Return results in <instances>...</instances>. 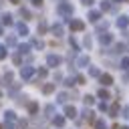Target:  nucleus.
I'll return each mask as SVG.
<instances>
[{
    "instance_id": "f257e3e1",
    "label": "nucleus",
    "mask_w": 129,
    "mask_h": 129,
    "mask_svg": "<svg viewBox=\"0 0 129 129\" xmlns=\"http://www.w3.org/2000/svg\"><path fill=\"white\" fill-rule=\"evenodd\" d=\"M56 12H58L60 16H67L64 20L69 22V18H71V14H73V6H71L69 2H60V4L56 6Z\"/></svg>"
},
{
    "instance_id": "f03ea898",
    "label": "nucleus",
    "mask_w": 129,
    "mask_h": 129,
    "mask_svg": "<svg viewBox=\"0 0 129 129\" xmlns=\"http://www.w3.org/2000/svg\"><path fill=\"white\" fill-rule=\"evenodd\" d=\"M34 77V67H22L20 69V79L22 81H30Z\"/></svg>"
},
{
    "instance_id": "7ed1b4c3",
    "label": "nucleus",
    "mask_w": 129,
    "mask_h": 129,
    "mask_svg": "<svg viewBox=\"0 0 129 129\" xmlns=\"http://www.w3.org/2000/svg\"><path fill=\"white\" fill-rule=\"evenodd\" d=\"M69 26H71V30L79 32V30L85 28V22H83V20H77V18H69Z\"/></svg>"
},
{
    "instance_id": "20e7f679",
    "label": "nucleus",
    "mask_w": 129,
    "mask_h": 129,
    "mask_svg": "<svg viewBox=\"0 0 129 129\" xmlns=\"http://www.w3.org/2000/svg\"><path fill=\"white\" fill-rule=\"evenodd\" d=\"M60 62H62V58H60L58 54H48V56H46V64H48V67H58Z\"/></svg>"
},
{
    "instance_id": "39448f33",
    "label": "nucleus",
    "mask_w": 129,
    "mask_h": 129,
    "mask_svg": "<svg viewBox=\"0 0 129 129\" xmlns=\"http://www.w3.org/2000/svg\"><path fill=\"white\" fill-rule=\"evenodd\" d=\"M99 81H101V85H103V87H109V85H113V77H111L109 73H103V75H99Z\"/></svg>"
},
{
    "instance_id": "423d86ee",
    "label": "nucleus",
    "mask_w": 129,
    "mask_h": 129,
    "mask_svg": "<svg viewBox=\"0 0 129 129\" xmlns=\"http://www.w3.org/2000/svg\"><path fill=\"white\" fill-rule=\"evenodd\" d=\"M50 32L58 38V36H62V34H64V28H62V24H58V22H56V24H52V26H50Z\"/></svg>"
},
{
    "instance_id": "0eeeda50",
    "label": "nucleus",
    "mask_w": 129,
    "mask_h": 129,
    "mask_svg": "<svg viewBox=\"0 0 129 129\" xmlns=\"http://www.w3.org/2000/svg\"><path fill=\"white\" fill-rule=\"evenodd\" d=\"M99 42H101V46H103V44H111V42H113V34H109V32L99 34Z\"/></svg>"
},
{
    "instance_id": "6e6552de",
    "label": "nucleus",
    "mask_w": 129,
    "mask_h": 129,
    "mask_svg": "<svg viewBox=\"0 0 129 129\" xmlns=\"http://www.w3.org/2000/svg\"><path fill=\"white\" fill-rule=\"evenodd\" d=\"M117 26H119V28H127V26H129V16H127V14H121V16L117 18Z\"/></svg>"
},
{
    "instance_id": "1a4fd4ad",
    "label": "nucleus",
    "mask_w": 129,
    "mask_h": 129,
    "mask_svg": "<svg viewBox=\"0 0 129 129\" xmlns=\"http://www.w3.org/2000/svg\"><path fill=\"white\" fill-rule=\"evenodd\" d=\"M64 119H67L64 115H52V125L54 127H62L64 125Z\"/></svg>"
},
{
    "instance_id": "9d476101",
    "label": "nucleus",
    "mask_w": 129,
    "mask_h": 129,
    "mask_svg": "<svg viewBox=\"0 0 129 129\" xmlns=\"http://www.w3.org/2000/svg\"><path fill=\"white\" fill-rule=\"evenodd\" d=\"M64 117H71V119H75V117H77V109H75L73 105H67V107H64Z\"/></svg>"
},
{
    "instance_id": "9b49d317",
    "label": "nucleus",
    "mask_w": 129,
    "mask_h": 129,
    "mask_svg": "<svg viewBox=\"0 0 129 129\" xmlns=\"http://www.w3.org/2000/svg\"><path fill=\"white\" fill-rule=\"evenodd\" d=\"M16 30H18V34H22V36L28 34V26H26L24 22H18V24H16Z\"/></svg>"
},
{
    "instance_id": "f8f14e48",
    "label": "nucleus",
    "mask_w": 129,
    "mask_h": 129,
    "mask_svg": "<svg viewBox=\"0 0 129 129\" xmlns=\"http://www.w3.org/2000/svg\"><path fill=\"white\" fill-rule=\"evenodd\" d=\"M89 64V54H81L77 58V67H87Z\"/></svg>"
},
{
    "instance_id": "ddd939ff",
    "label": "nucleus",
    "mask_w": 129,
    "mask_h": 129,
    "mask_svg": "<svg viewBox=\"0 0 129 129\" xmlns=\"http://www.w3.org/2000/svg\"><path fill=\"white\" fill-rule=\"evenodd\" d=\"M83 117H85V121H87V123H93V121H95V113H93V111H89V109H85V111H83Z\"/></svg>"
},
{
    "instance_id": "4468645a",
    "label": "nucleus",
    "mask_w": 129,
    "mask_h": 129,
    "mask_svg": "<svg viewBox=\"0 0 129 129\" xmlns=\"http://www.w3.org/2000/svg\"><path fill=\"white\" fill-rule=\"evenodd\" d=\"M99 18H101V12H97V10H91L89 12V20L91 22H99Z\"/></svg>"
},
{
    "instance_id": "2eb2a0df",
    "label": "nucleus",
    "mask_w": 129,
    "mask_h": 129,
    "mask_svg": "<svg viewBox=\"0 0 129 129\" xmlns=\"http://www.w3.org/2000/svg\"><path fill=\"white\" fill-rule=\"evenodd\" d=\"M2 24H4V26H12V24H14L12 14H4V16H2Z\"/></svg>"
},
{
    "instance_id": "dca6fc26",
    "label": "nucleus",
    "mask_w": 129,
    "mask_h": 129,
    "mask_svg": "<svg viewBox=\"0 0 129 129\" xmlns=\"http://www.w3.org/2000/svg\"><path fill=\"white\" fill-rule=\"evenodd\" d=\"M54 91V83H46V85H42V93L44 95H48V93H52Z\"/></svg>"
},
{
    "instance_id": "f3484780",
    "label": "nucleus",
    "mask_w": 129,
    "mask_h": 129,
    "mask_svg": "<svg viewBox=\"0 0 129 129\" xmlns=\"http://www.w3.org/2000/svg\"><path fill=\"white\" fill-rule=\"evenodd\" d=\"M99 99H103V101H107V99H111V95H109V91L107 89H99Z\"/></svg>"
},
{
    "instance_id": "a211bd4d",
    "label": "nucleus",
    "mask_w": 129,
    "mask_h": 129,
    "mask_svg": "<svg viewBox=\"0 0 129 129\" xmlns=\"http://www.w3.org/2000/svg\"><path fill=\"white\" fill-rule=\"evenodd\" d=\"M30 52V44H20L18 46V54H28Z\"/></svg>"
},
{
    "instance_id": "6ab92c4d",
    "label": "nucleus",
    "mask_w": 129,
    "mask_h": 129,
    "mask_svg": "<svg viewBox=\"0 0 129 129\" xmlns=\"http://www.w3.org/2000/svg\"><path fill=\"white\" fill-rule=\"evenodd\" d=\"M93 125H95V129H107V125H105V121H103V119H95V121H93Z\"/></svg>"
},
{
    "instance_id": "aec40b11",
    "label": "nucleus",
    "mask_w": 129,
    "mask_h": 129,
    "mask_svg": "<svg viewBox=\"0 0 129 129\" xmlns=\"http://www.w3.org/2000/svg\"><path fill=\"white\" fill-rule=\"evenodd\" d=\"M117 113H119V105L115 103V105L109 107V115H111V117H117Z\"/></svg>"
},
{
    "instance_id": "412c9836",
    "label": "nucleus",
    "mask_w": 129,
    "mask_h": 129,
    "mask_svg": "<svg viewBox=\"0 0 129 129\" xmlns=\"http://www.w3.org/2000/svg\"><path fill=\"white\" fill-rule=\"evenodd\" d=\"M4 119H6L8 123H12V121L16 119V115H14V111H6V113H4Z\"/></svg>"
},
{
    "instance_id": "4be33fe9",
    "label": "nucleus",
    "mask_w": 129,
    "mask_h": 129,
    "mask_svg": "<svg viewBox=\"0 0 129 129\" xmlns=\"http://www.w3.org/2000/svg\"><path fill=\"white\" fill-rule=\"evenodd\" d=\"M119 67H121L123 71H129V56H125V58H121V62H119Z\"/></svg>"
},
{
    "instance_id": "5701e85b",
    "label": "nucleus",
    "mask_w": 129,
    "mask_h": 129,
    "mask_svg": "<svg viewBox=\"0 0 129 129\" xmlns=\"http://www.w3.org/2000/svg\"><path fill=\"white\" fill-rule=\"evenodd\" d=\"M14 44H16V36H14V34L6 36V46H14Z\"/></svg>"
},
{
    "instance_id": "b1692460",
    "label": "nucleus",
    "mask_w": 129,
    "mask_h": 129,
    "mask_svg": "<svg viewBox=\"0 0 129 129\" xmlns=\"http://www.w3.org/2000/svg\"><path fill=\"white\" fill-rule=\"evenodd\" d=\"M32 46H34V48H38V50H40V48H44V42H42V40H40V38H34V40H32Z\"/></svg>"
},
{
    "instance_id": "393cba45",
    "label": "nucleus",
    "mask_w": 129,
    "mask_h": 129,
    "mask_svg": "<svg viewBox=\"0 0 129 129\" xmlns=\"http://www.w3.org/2000/svg\"><path fill=\"white\" fill-rule=\"evenodd\" d=\"M107 10H111V2H109V0L101 2V12H107Z\"/></svg>"
},
{
    "instance_id": "a878e982",
    "label": "nucleus",
    "mask_w": 129,
    "mask_h": 129,
    "mask_svg": "<svg viewBox=\"0 0 129 129\" xmlns=\"http://www.w3.org/2000/svg\"><path fill=\"white\" fill-rule=\"evenodd\" d=\"M12 77H14V75H12L10 71H6V73H4V83H6V85H10V83H12Z\"/></svg>"
},
{
    "instance_id": "bb28decb",
    "label": "nucleus",
    "mask_w": 129,
    "mask_h": 129,
    "mask_svg": "<svg viewBox=\"0 0 129 129\" xmlns=\"http://www.w3.org/2000/svg\"><path fill=\"white\" fill-rule=\"evenodd\" d=\"M123 50H125V44H123V42H119V44L113 46V52H123Z\"/></svg>"
},
{
    "instance_id": "cd10ccee",
    "label": "nucleus",
    "mask_w": 129,
    "mask_h": 129,
    "mask_svg": "<svg viewBox=\"0 0 129 129\" xmlns=\"http://www.w3.org/2000/svg\"><path fill=\"white\" fill-rule=\"evenodd\" d=\"M89 75H91V77H99V75H101V71H99L97 67H91V69H89Z\"/></svg>"
},
{
    "instance_id": "c85d7f7f",
    "label": "nucleus",
    "mask_w": 129,
    "mask_h": 129,
    "mask_svg": "<svg viewBox=\"0 0 129 129\" xmlns=\"http://www.w3.org/2000/svg\"><path fill=\"white\" fill-rule=\"evenodd\" d=\"M83 101H85V105H93V103H95V97H91V95H85V97H83Z\"/></svg>"
},
{
    "instance_id": "c756f323",
    "label": "nucleus",
    "mask_w": 129,
    "mask_h": 129,
    "mask_svg": "<svg viewBox=\"0 0 129 129\" xmlns=\"http://www.w3.org/2000/svg\"><path fill=\"white\" fill-rule=\"evenodd\" d=\"M44 113H46L48 117H52V113H54V105H46V107H44Z\"/></svg>"
},
{
    "instance_id": "7c9ffc66",
    "label": "nucleus",
    "mask_w": 129,
    "mask_h": 129,
    "mask_svg": "<svg viewBox=\"0 0 129 129\" xmlns=\"http://www.w3.org/2000/svg\"><path fill=\"white\" fill-rule=\"evenodd\" d=\"M28 111H30V113L34 115V113L38 111V105H36V103H28Z\"/></svg>"
},
{
    "instance_id": "2f4dec72",
    "label": "nucleus",
    "mask_w": 129,
    "mask_h": 129,
    "mask_svg": "<svg viewBox=\"0 0 129 129\" xmlns=\"http://www.w3.org/2000/svg\"><path fill=\"white\" fill-rule=\"evenodd\" d=\"M6 54H8V48H6V46H0V60H4Z\"/></svg>"
},
{
    "instance_id": "473e14b6",
    "label": "nucleus",
    "mask_w": 129,
    "mask_h": 129,
    "mask_svg": "<svg viewBox=\"0 0 129 129\" xmlns=\"http://www.w3.org/2000/svg\"><path fill=\"white\" fill-rule=\"evenodd\" d=\"M44 30H46V24H44V20H40L38 22V34H42Z\"/></svg>"
},
{
    "instance_id": "72a5a7b5",
    "label": "nucleus",
    "mask_w": 129,
    "mask_h": 129,
    "mask_svg": "<svg viewBox=\"0 0 129 129\" xmlns=\"http://www.w3.org/2000/svg\"><path fill=\"white\" fill-rule=\"evenodd\" d=\"M46 77V69H38V75H36V81L38 79H44Z\"/></svg>"
},
{
    "instance_id": "f704fd0d",
    "label": "nucleus",
    "mask_w": 129,
    "mask_h": 129,
    "mask_svg": "<svg viewBox=\"0 0 129 129\" xmlns=\"http://www.w3.org/2000/svg\"><path fill=\"white\" fill-rule=\"evenodd\" d=\"M20 16H24V18H30V12H28V8H20Z\"/></svg>"
},
{
    "instance_id": "c9c22d12",
    "label": "nucleus",
    "mask_w": 129,
    "mask_h": 129,
    "mask_svg": "<svg viewBox=\"0 0 129 129\" xmlns=\"http://www.w3.org/2000/svg\"><path fill=\"white\" fill-rule=\"evenodd\" d=\"M69 44H71V46H73V48H75V50H79V44H77V40H75V38H73V36H71V38H69Z\"/></svg>"
},
{
    "instance_id": "e433bc0d",
    "label": "nucleus",
    "mask_w": 129,
    "mask_h": 129,
    "mask_svg": "<svg viewBox=\"0 0 129 129\" xmlns=\"http://www.w3.org/2000/svg\"><path fill=\"white\" fill-rule=\"evenodd\" d=\"M73 85H75V79H73V77L64 79V87H73Z\"/></svg>"
},
{
    "instance_id": "4c0bfd02",
    "label": "nucleus",
    "mask_w": 129,
    "mask_h": 129,
    "mask_svg": "<svg viewBox=\"0 0 129 129\" xmlns=\"http://www.w3.org/2000/svg\"><path fill=\"white\" fill-rule=\"evenodd\" d=\"M56 101H58V103H64V101H67V93H58Z\"/></svg>"
},
{
    "instance_id": "58836bf2",
    "label": "nucleus",
    "mask_w": 129,
    "mask_h": 129,
    "mask_svg": "<svg viewBox=\"0 0 129 129\" xmlns=\"http://www.w3.org/2000/svg\"><path fill=\"white\" fill-rule=\"evenodd\" d=\"M16 125H18V129H26V119H20Z\"/></svg>"
},
{
    "instance_id": "ea45409f",
    "label": "nucleus",
    "mask_w": 129,
    "mask_h": 129,
    "mask_svg": "<svg viewBox=\"0 0 129 129\" xmlns=\"http://www.w3.org/2000/svg\"><path fill=\"white\" fill-rule=\"evenodd\" d=\"M91 44H93V40H91V36H85V46H87V48H91Z\"/></svg>"
},
{
    "instance_id": "a19ab883",
    "label": "nucleus",
    "mask_w": 129,
    "mask_h": 129,
    "mask_svg": "<svg viewBox=\"0 0 129 129\" xmlns=\"http://www.w3.org/2000/svg\"><path fill=\"white\" fill-rule=\"evenodd\" d=\"M99 111H101V113H103V111H107V103H105V101H101V103H99Z\"/></svg>"
},
{
    "instance_id": "79ce46f5",
    "label": "nucleus",
    "mask_w": 129,
    "mask_h": 129,
    "mask_svg": "<svg viewBox=\"0 0 129 129\" xmlns=\"http://www.w3.org/2000/svg\"><path fill=\"white\" fill-rule=\"evenodd\" d=\"M123 117H125V119H129V105L123 109Z\"/></svg>"
},
{
    "instance_id": "37998d69",
    "label": "nucleus",
    "mask_w": 129,
    "mask_h": 129,
    "mask_svg": "<svg viewBox=\"0 0 129 129\" xmlns=\"http://www.w3.org/2000/svg\"><path fill=\"white\" fill-rule=\"evenodd\" d=\"M107 26H109V22H103V24H97V28H99V30H103V28H107Z\"/></svg>"
},
{
    "instance_id": "c03bdc74",
    "label": "nucleus",
    "mask_w": 129,
    "mask_h": 129,
    "mask_svg": "<svg viewBox=\"0 0 129 129\" xmlns=\"http://www.w3.org/2000/svg\"><path fill=\"white\" fill-rule=\"evenodd\" d=\"M54 81H56V83L62 81V75H60V73H54Z\"/></svg>"
},
{
    "instance_id": "a18cd8bd",
    "label": "nucleus",
    "mask_w": 129,
    "mask_h": 129,
    "mask_svg": "<svg viewBox=\"0 0 129 129\" xmlns=\"http://www.w3.org/2000/svg\"><path fill=\"white\" fill-rule=\"evenodd\" d=\"M16 91H18V85H14V87H10V95H16Z\"/></svg>"
},
{
    "instance_id": "49530a36",
    "label": "nucleus",
    "mask_w": 129,
    "mask_h": 129,
    "mask_svg": "<svg viewBox=\"0 0 129 129\" xmlns=\"http://www.w3.org/2000/svg\"><path fill=\"white\" fill-rule=\"evenodd\" d=\"M4 129H14V125H12V123H8V121H4Z\"/></svg>"
},
{
    "instance_id": "de8ad7c7",
    "label": "nucleus",
    "mask_w": 129,
    "mask_h": 129,
    "mask_svg": "<svg viewBox=\"0 0 129 129\" xmlns=\"http://www.w3.org/2000/svg\"><path fill=\"white\" fill-rule=\"evenodd\" d=\"M81 2H83L85 6H91V4H93V0H81Z\"/></svg>"
},
{
    "instance_id": "09e8293b",
    "label": "nucleus",
    "mask_w": 129,
    "mask_h": 129,
    "mask_svg": "<svg viewBox=\"0 0 129 129\" xmlns=\"http://www.w3.org/2000/svg\"><path fill=\"white\" fill-rule=\"evenodd\" d=\"M32 4H34V6H40V4H42V0H32Z\"/></svg>"
},
{
    "instance_id": "8fccbe9b",
    "label": "nucleus",
    "mask_w": 129,
    "mask_h": 129,
    "mask_svg": "<svg viewBox=\"0 0 129 129\" xmlns=\"http://www.w3.org/2000/svg\"><path fill=\"white\" fill-rule=\"evenodd\" d=\"M123 81H125V83H129V73H127V75L123 77Z\"/></svg>"
},
{
    "instance_id": "3c124183",
    "label": "nucleus",
    "mask_w": 129,
    "mask_h": 129,
    "mask_svg": "<svg viewBox=\"0 0 129 129\" xmlns=\"http://www.w3.org/2000/svg\"><path fill=\"white\" fill-rule=\"evenodd\" d=\"M10 2H14V4H18V2H20V0H10Z\"/></svg>"
},
{
    "instance_id": "603ef678",
    "label": "nucleus",
    "mask_w": 129,
    "mask_h": 129,
    "mask_svg": "<svg viewBox=\"0 0 129 129\" xmlns=\"http://www.w3.org/2000/svg\"><path fill=\"white\" fill-rule=\"evenodd\" d=\"M2 32H4V30H2V26H0V34H2Z\"/></svg>"
},
{
    "instance_id": "864d4df0",
    "label": "nucleus",
    "mask_w": 129,
    "mask_h": 129,
    "mask_svg": "<svg viewBox=\"0 0 129 129\" xmlns=\"http://www.w3.org/2000/svg\"><path fill=\"white\" fill-rule=\"evenodd\" d=\"M119 129H129V127H119Z\"/></svg>"
},
{
    "instance_id": "5fc2aeb1",
    "label": "nucleus",
    "mask_w": 129,
    "mask_h": 129,
    "mask_svg": "<svg viewBox=\"0 0 129 129\" xmlns=\"http://www.w3.org/2000/svg\"><path fill=\"white\" fill-rule=\"evenodd\" d=\"M113 2H121V0H113Z\"/></svg>"
}]
</instances>
